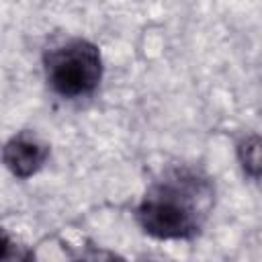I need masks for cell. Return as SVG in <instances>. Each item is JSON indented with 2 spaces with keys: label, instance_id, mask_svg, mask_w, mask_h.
Wrapping results in <instances>:
<instances>
[{
  "label": "cell",
  "instance_id": "6da1fadb",
  "mask_svg": "<svg viewBox=\"0 0 262 262\" xmlns=\"http://www.w3.org/2000/svg\"><path fill=\"white\" fill-rule=\"evenodd\" d=\"M213 203L207 178L178 170L154 184L143 196L137 219L145 233L160 239H184L199 231Z\"/></svg>",
  "mask_w": 262,
  "mask_h": 262
},
{
  "label": "cell",
  "instance_id": "7a4b0ae2",
  "mask_svg": "<svg viewBox=\"0 0 262 262\" xmlns=\"http://www.w3.org/2000/svg\"><path fill=\"white\" fill-rule=\"evenodd\" d=\"M45 76L49 86L63 98L92 94L102 78L100 51L86 39L66 41L45 55Z\"/></svg>",
  "mask_w": 262,
  "mask_h": 262
},
{
  "label": "cell",
  "instance_id": "3957f363",
  "mask_svg": "<svg viewBox=\"0 0 262 262\" xmlns=\"http://www.w3.org/2000/svg\"><path fill=\"white\" fill-rule=\"evenodd\" d=\"M47 145L29 133L14 135L4 147V162L8 170L18 178L33 176L47 160Z\"/></svg>",
  "mask_w": 262,
  "mask_h": 262
},
{
  "label": "cell",
  "instance_id": "277c9868",
  "mask_svg": "<svg viewBox=\"0 0 262 262\" xmlns=\"http://www.w3.org/2000/svg\"><path fill=\"white\" fill-rule=\"evenodd\" d=\"M239 160L250 176L262 178V137L244 139L239 143Z\"/></svg>",
  "mask_w": 262,
  "mask_h": 262
}]
</instances>
